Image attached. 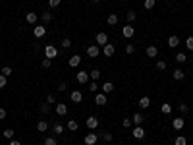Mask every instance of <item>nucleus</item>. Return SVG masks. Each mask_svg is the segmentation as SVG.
<instances>
[{"label": "nucleus", "instance_id": "1", "mask_svg": "<svg viewBox=\"0 0 193 145\" xmlns=\"http://www.w3.org/2000/svg\"><path fill=\"white\" fill-rule=\"evenodd\" d=\"M75 79H77V83H81V85H85V83H89V72H85V70H81V72H77L75 74Z\"/></svg>", "mask_w": 193, "mask_h": 145}, {"label": "nucleus", "instance_id": "2", "mask_svg": "<svg viewBox=\"0 0 193 145\" xmlns=\"http://www.w3.org/2000/svg\"><path fill=\"white\" fill-rule=\"evenodd\" d=\"M99 54H101V48H99V45H91V47L87 48V56H89V58H97Z\"/></svg>", "mask_w": 193, "mask_h": 145}, {"label": "nucleus", "instance_id": "3", "mask_svg": "<svg viewBox=\"0 0 193 145\" xmlns=\"http://www.w3.org/2000/svg\"><path fill=\"white\" fill-rule=\"evenodd\" d=\"M33 33H35V37H37V39H41V37H45V35H46V27L45 25H35Z\"/></svg>", "mask_w": 193, "mask_h": 145}, {"label": "nucleus", "instance_id": "4", "mask_svg": "<svg viewBox=\"0 0 193 145\" xmlns=\"http://www.w3.org/2000/svg\"><path fill=\"white\" fill-rule=\"evenodd\" d=\"M133 137L135 139H145V130H143V126H135L133 128Z\"/></svg>", "mask_w": 193, "mask_h": 145}, {"label": "nucleus", "instance_id": "5", "mask_svg": "<svg viewBox=\"0 0 193 145\" xmlns=\"http://www.w3.org/2000/svg\"><path fill=\"white\" fill-rule=\"evenodd\" d=\"M106 43H108V35H106V33H97V45L99 47H104L106 45Z\"/></svg>", "mask_w": 193, "mask_h": 145}, {"label": "nucleus", "instance_id": "6", "mask_svg": "<svg viewBox=\"0 0 193 145\" xmlns=\"http://www.w3.org/2000/svg\"><path fill=\"white\" fill-rule=\"evenodd\" d=\"M56 54H58V50H56V47H52V45L45 47V56H46V58H56Z\"/></svg>", "mask_w": 193, "mask_h": 145}, {"label": "nucleus", "instance_id": "7", "mask_svg": "<svg viewBox=\"0 0 193 145\" xmlns=\"http://www.w3.org/2000/svg\"><path fill=\"white\" fill-rule=\"evenodd\" d=\"M122 35H124L126 39H131L133 35H135V29L131 25H126V27H122Z\"/></svg>", "mask_w": 193, "mask_h": 145}, {"label": "nucleus", "instance_id": "8", "mask_svg": "<svg viewBox=\"0 0 193 145\" xmlns=\"http://www.w3.org/2000/svg\"><path fill=\"white\" fill-rule=\"evenodd\" d=\"M95 105H99V106L106 105V95L104 93H95Z\"/></svg>", "mask_w": 193, "mask_h": 145}, {"label": "nucleus", "instance_id": "9", "mask_svg": "<svg viewBox=\"0 0 193 145\" xmlns=\"http://www.w3.org/2000/svg\"><path fill=\"white\" fill-rule=\"evenodd\" d=\"M56 114H58V116H66L68 114V105L58 103V105H56Z\"/></svg>", "mask_w": 193, "mask_h": 145}, {"label": "nucleus", "instance_id": "10", "mask_svg": "<svg viewBox=\"0 0 193 145\" xmlns=\"http://www.w3.org/2000/svg\"><path fill=\"white\" fill-rule=\"evenodd\" d=\"M103 52H104V56H114V52H116V47H114V45H110V43H106Z\"/></svg>", "mask_w": 193, "mask_h": 145}, {"label": "nucleus", "instance_id": "11", "mask_svg": "<svg viewBox=\"0 0 193 145\" xmlns=\"http://www.w3.org/2000/svg\"><path fill=\"white\" fill-rule=\"evenodd\" d=\"M145 52H147V56H149V58H156V56H159V48H156L155 45H151V47H147Z\"/></svg>", "mask_w": 193, "mask_h": 145}, {"label": "nucleus", "instance_id": "12", "mask_svg": "<svg viewBox=\"0 0 193 145\" xmlns=\"http://www.w3.org/2000/svg\"><path fill=\"white\" fill-rule=\"evenodd\" d=\"M83 141H85V145H95V143H97V134H93V132H91V134H87Z\"/></svg>", "mask_w": 193, "mask_h": 145}, {"label": "nucleus", "instance_id": "13", "mask_svg": "<svg viewBox=\"0 0 193 145\" xmlns=\"http://www.w3.org/2000/svg\"><path fill=\"white\" fill-rule=\"evenodd\" d=\"M87 128L89 130H97L99 128V120L95 118V116H89V118H87Z\"/></svg>", "mask_w": 193, "mask_h": 145}, {"label": "nucleus", "instance_id": "14", "mask_svg": "<svg viewBox=\"0 0 193 145\" xmlns=\"http://www.w3.org/2000/svg\"><path fill=\"white\" fill-rule=\"evenodd\" d=\"M70 99L71 101H74V103H81V101H83V95H81V91H71V95H70Z\"/></svg>", "mask_w": 193, "mask_h": 145}, {"label": "nucleus", "instance_id": "15", "mask_svg": "<svg viewBox=\"0 0 193 145\" xmlns=\"http://www.w3.org/2000/svg\"><path fill=\"white\" fill-rule=\"evenodd\" d=\"M79 62H81V56H79V54L70 56V66H71V68H77V66H79Z\"/></svg>", "mask_w": 193, "mask_h": 145}, {"label": "nucleus", "instance_id": "16", "mask_svg": "<svg viewBox=\"0 0 193 145\" xmlns=\"http://www.w3.org/2000/svg\"><path fill=\"white\" fill-rule=\"evenodd\" d=\"M178 45H180V39H178L176 35H170V37H168V47L170 48H176Z\"/></svg>", "mask_w": 193, "mask_h": 145}, {"label": "nucleus", "instance_id": "17", "mask_svg": "<svg viewBox=\"0 0 193 145\" xmlns=\"http://www.w3.org/2000/svg\"><path fill=\"white\" fill-rule=\"evenodd\" d=\"M25 19H27V23H37V19H39V16L35 12H27V16H25Z\"/></svg>", "mask_w": 193, "mask_h": 145}, {"label": "nucleus", "instance_id": "18", "mask_svg": "<svg viewBox=\"0 0 193 145\" xmlns=\"http://www.w3.org/2000/svg\"><path fill=\"white\" fill-rule=\"evenodd\" d=\"M172 126H174V130H182L185 126V122H183V118H174L172 120Z\"/></svg>", "mask_w": 193, "mask_h": 145}, {"label": "nucleus", "instance_id": "19", "mask_svg": "<svg viewBox=\"0 0 193 145\" xmlns=\"http://www.w3.org/2000/svg\"><path fill=\"white\" fill-rule=\"evenodd\" d=\"M139 106L141 108H149V106H151V99H149V97H141L139 99Z\"/></svg>", "mask_w": 193, "mask_h": 145}, {"label": "nucleus", "instance_id": "20", "mask_svg": "<svg viewBox=\"0 0 193 145\" xmlns=\"http://www.w3.org/2000/svg\"><path fill=\"white\" fill-rule=\"evenodd\" d=\"M37 130H39V132H46V130H48V122L46 120H39L37 122Z\"/></svg>", "mask_w": 193, "mask_h": 145}, {"label": "nucleus", "instance_id": "21", "mask_svg": "<svg viewBox=\"0 0 193 145\" xmlns=\"http://www.w3.org/2000/svg\"><path fill=\"white\" fill-rule=\"evenodd\" d=\"M114 91V85H112V81H106L104 85H103V93L104 95H108V93H112Z\"/></svg>", "mask_w": 193, "mask_h": 145}, {"label": "nucleus", "instance_id": "22", "mask_svg": "<svg viewBox=\"0 0 193 145\" xmlns=\"http://www.w3.org/2000/svg\"><path fill=\"white\" fill-rule=\"evenodd\" d=\"M52 132H54V135H60V134L64 132V126L60 124V122H56V124L52 126Z\"/></svg>", "mask_w": 193, "mask_h": 145}, {"label": "nucleus", "instance_id": "23", "mask_svg": "<svg viewBox=\"0 0 193 145\" xmlns=\"http://www.w3.org/2000/svg\"><path fill=\"white\" fill-rule=\"evenodd\" d=\"M89 77L93 79V81H97V79L101 77V70H97V68H95V70H91V72H89Z\"/></svg>", "mask_w": 193, "mask_h": 145}, {"label": "nucleus", "instance_id": "24", "mask_svg": "<svg viewBox=\"0 0 193 145\" xmlns=\"http://www.w3.org/2000/svg\"><path fill=\"white\" fill-rule=\"evenodd\" d=\"M131 120H133V124H135V126H141V124H143V116H141L139 112H135Z\"/></svg>", "mask_w": 193, "mask_h": 145}, {"label": "nucleus", "instance_id": "25", "mask_svg": "<svg viewBox=\"0 0 193 145\" xmlns=\"http://www.w3.org/2000/svg\"><path fill=\"white\" fill-rule=\"evenodd\" d=\"M174 145H187V137H183V135H178L176 139H174Z\"/></svg>", "mask_w": 193, "mask_h": 145}, {"label": "nucleus", "instance_id": "26", "mask_svg": "<svg viewBox=\"0 0 193 145\" xmlns=\"http://www.w3.org/2000/svg\"><path fill=\"white\" fill-rule=\"evenodd\" d=\"M185 77V74H183V70H180V68H176L174 70V79H178V81H180V79H183Z\"/></svg>", "mask_w": 193, "mask_h": 145}, {"label": "nucleus", "instance_id": "27", "mask_svg": "<svg viewBox=\"0 0 193 145\" xmlns=\"http://www.w3.org/2000/svg\"><path fill=\"white\" fill-rule=\"evenodd\" d=\"M106 21H108V25H116L118 23V16L116 14H110V16L106 18Z\"/></svg>", "mask_w": 193, "mask_h": 145}, {"label": "nucleus", "instance_id": "28", "mask_svg": "<svg viewBox=\"0 0 193 145\" xmlns=\"http://www.w3.org/2000/svg\"><path fill=\"white\" fill-rule=\"evenodd\" d=\"M77 128H79V124H77L75 120H68V130H70V132H75Z\"/></svg>", "mask_w": 193, "mask_h": 145}, {"label": "nucleus", "instance_id": "29", "mask_svg": "<svg viewBox=\"0 0 193 145\" xmlns=\"http://www.w3.org/2000/svg\"><path fill=\"white\" fill-rule=\"evenodd\" d=\"M42 21H45V23H48V21H52V12H42Z\"/></svg>", "mask_w": 193, "mask_h": 145}, {"label": "nucleus", "instance_id": "30", "mask_svg": "<svg viewBox=\"0 0 193 145\" xmlns=\"http://www.w3.org/2000/svg\"><path fill=\"white\" fill-rule=\"evenodd\" d=\"M39 110H41L42 114H48V112H50V105H48V103H42V105L39 106Z\"/></svg>", "mask_w": 193, "mask_h": 145}, {"label": "nucleus", "instance_id": "31", "mask_svg": "<svg viewBox=\"0 0 193 145\" xmlns=\"http://www.w3.org/2000/svg\"><path fill=\"white\" fill-rule=\"evenodd\" d=\"M185 60H187V56H185V52H178V54H176V62H180V64H183Z\"/></svg>", "mask_w": 193, "mask_h": 145}, {"label": "nucleus", "instance_id": "32", "mask_svg": "<svg viewBox=\"0 0 193 145\" xmlns=\"http://www.w3.org/2000/svg\"><path fill=\"white\" fill-rule=\"evenodd\" d=\"M155 4H156V0H145V4H143V6H145V10H153Z\"/></svg>", "mask_w": 193, "mask_h": 145}, {"label": "nucleus", "instance_id": "33", "mask_svg": "<svg viewBox=\"0 0 193 145\" xmlns=\"http://www.w3.org/2000/svg\"><path fill=\"white\" fill-rule=\"evenodd\" d=\"M42 145H58V141H56V137H46L42 141Z\"/></svg>", "mask_w": 193, "mask_h": 145}, {"label": "nucleus", "instance_id": "34", "mask_svg": "<svg viewBox=\"0 0 193 145\" xmlns=\"http://www.w3.org/2000/svg\"><path fill=\"white\" fill-rule=\"evenodd\" d=\"M178 108H180V112H182V114H187V112H189V106L185 105V103H180V106H178Z\"/></svg>", "mask_w": 193, "mask_h": 145}, {"label": "nucleus", "instance_id": "35", "mask_svg": "<svg viewBox=\"0 0 193 145\" xmlns=\"http://www.w3.org/2000/svg\"><path fill=\"white\" fill-rule=\"evenodd\" d=\"M162 112H164V114H170V112H172V105L164 103V105H162Z\"/></svg>", "mask_w": 193, "mask_h": 145}, {"label": "nucleus", "instance_id": "36", "mask_svg": "<svg viewBox=\"0 0 193 145\" xmlns=\"http://www.w3.org/2000/svg\"><path fill=\"white\" fill-rule=\"evenodd\" d=\"M135 52V47L131 45V43H127V45H126V54H133Z\"/></svg>", "mask_w": 193, "mask_h": 145}, {"label": "nucleus", "instance_id": "37", "mask_svg": "<svg viewBox=\"0 0 193 145\" xmlns=\"http://www.w3.org/2000/svg\"><path fill=\"white\" fill-rule=\"evenodd\" d=\"M4 137H6V139H12V137H14V130H12V128L4 130Z\"/></svg>", "mask_w": 193, "mask_h": 145}, {"label": "nucleus", "instance_id": "38", "mask_svg": "<svg viewBox=\"0 0 193 145\" xmlns=\"http://www.w3.org/2000/svg\"><path fill=\"white\" fill-rule=\"evenodd\" d=\"M89 91H93V93H97V91H99L97 81H89Z\"/></svg>", "mask_w": 193, "mask_h": 145}, {"label": "nucleus", "instance_id": "39", "mask_svg": "<svg viewBox=\"0 0 193 145\" xmlns=\"http://www.w3.org/2000/svg\"><path fill=\"white\" fill-rule=\"evenodd\" d=\"M122 126L127 130V128H131L133 126V120H130V118H124V122H122Z\"/></svg>", "mask_w": 193, "mask_h": 145}, {"label": "nucleus", "instance_id": "40", "mask_svg": "<svg viewBox=\"0 0 193 145\" xmlns=\"http://www.w3.org/2000/svg\"><path fill=\"white\" fill-rule=\"evenodd\" d=\"M185 47H187V50H193V37L185 39Z\"/></svg>", "mask_w": 193, "mask_h": 145}, {"label": "nucleus", "instance_id": "41", "mask_svg": "<svg viewBox=\"0 0 193 145\" xmlns=\"http://www.w3.org/2000/svg\"><path fill=\"white\" fill-rule=\"evenodd\" d=\"M52 58H42V68H50Z\"/></svg>", "mask_w": 193, "mask_h": 145}, {"label": "nucleus", "instance_id": "42", "mask_svg": "<svg viewBox=\"0 0 193 145\" xmlns=\"http://www.w3.org/2000/svg\"><path fill=\"white\" fill-rule=\"evenodd\" d=\"M135 18H137V14H135V12H127V21H130V23H131V21H135Z\"/></svg>", "mask_w": 193, "mask_h": 145}, {"label": "nucleus", "instance_id": "43", "mask_svg": "<svg viewBox=\"0 0 193 145\" xmlns=\"http://www.w3.org/2000/svg\"><path fill=\"white\" fill-rule=\"evenodd\" d=\"M156 70H166V62H164V60H159V62H156Z\"/></svg>", "mask_w": 193, "mask_h": 145}, {"label": "nucleus", "instance_id": "44", "mask_svg": "<svg viewBox=\"0 0 193 145\" xmlns=\"http://www.w3.org/2000/svg\"><path fill=\"white\" fill-rule=\"evenodd\" d=\"M60 2H62V0H48V6H50V8H58Z\"/></svg>", "mask_w": 193, "mask_h": 145}, {"label": "nucleus", "instance_id": "45", "mask_svg": "<svg viewBox=\"0 0 193 145\" xmlns=\"http://www.w3.org/2000/svg\"><path fill=\"white\" fill-rule=\"evenodd\" d=\"M2 76H6V77L12 76V68H10V66H4V68H2Z\"/></svg>", "mask_w": 193, "mask_h": 145}, {"label": "nucleus", "instance_id": "46", "mask_svg": "<svg viewBox=\"0 0 193 145\" xmlns=\"http://www.w3.org/2000/svg\"><path fill=\"white\" fill-rule=\"evenodd\" d=\"M6 81H8V77L0 74V89H4V87H6Z\"/></svg>", "mask_w": 193, "mask_h": 145}, {"label": "nucleus", "instance_id": "47", "mask_svg": "<svg viewBox=\"0 0 193 145\" xmlns=\"http://www.w3.org/2000/svg\"><path fill=\"white\" fill-rule=\"evenodd\" d=\"M60 45H62V48H70V47H71V41H70V39H64Z\"/></svg>", "mask_w": 193, "mask_h": 145}, {"label": "nucleus", "instance_id": "48", "mask_svg": "<svg viewBox=\"0 0 193 145\" xmlns=\"http://www.w3.org/2000/svg\"><path fill=\"white\" fill-rule=\"evenodd\" d=\"M103 139H104L106 143H110V141H112V134H108V132H104V134H103Z\"/></svg>", "mask_w": 193, "mask_h": 145}, {"label": "nucleus", "instance_id": "49", "mask_svg": "<svg viewBox=\"0 0 193 145\" xmlns=\"http://www.w3.org/2000/svg\"><path fill=\"white\" fill-rule=\"evenodd\" d=\"M46 103H48V105H54V103H56V97H54V95H48V97H46Z\"/></svg>", "mask_w": 193, "mask_h": 145}, {"label": "nucleus", "instance_id": "50", "mask_svg": "<svg viewBox=\"0 0 193 145\" xmlns=\"http://www.w3.org/2000/svg\"><path fill=\"white\" fill-rule=\"evenodd\" d=\"M66 89H68V83H64V81H62V83L58 85V91H66Z\"/></svg>", "mask_w": 193, "mask_h": 145}, {"label": "nucleus", "instance_id": "51", "mask_svg": "<svg viewBox=\"0 0 193 145\" xmlns=\"http://www.w3.org/2000/svg\"><path fill=\"white\" fill-rule=\"evenodd\" d=\"M4 118H6V110H4L2 106H0V120H4Z\"/></svg>", "mask_w": 193, "mask_h": 145}, {"label": "nucleus", "instance_id": "52", "mask_svg": "<svg viewBox=\"0 0 193 145\" xmlns=\"http://www.w3.org/2000/svg\"><path fill=\"white\" fill-rule=\"evenodd\" d=\"M10 145H21V141H18V139H10Z\"/></svg>", "mask_w": 193, "mask_h": 145}, {"label": "nucleus", "instance_id": "53", "mask_svg": "<svg viewBox=\"0 0 193 145\" xmlns=\"http://www.w3.org/2000/svg\"><path fill=\"white\" fill-rule=\"evenodd\" d=\"M91 2H93V4H99V2H101V0H91Z\"/></svg>", "mask_w": 193, "mask_h": 145}]
</instances>
